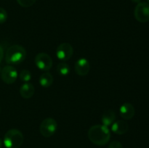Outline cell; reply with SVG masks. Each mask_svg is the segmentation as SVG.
I'll list each match as a JSON object with an SVG mask.
<instances>
[{"instance_id": "cell-1", "label": "cell", "mask_w": 149, "mask_h": 148, "mask_svg": "<svg viewBox=\"0 0 149 148\" xmlns=\"http://www.w3.org/2000/svg\"><path fill=\"white\" fill-rule=\"evenodd\" d=\"M88 138L94 145L103 146L108 144L110 140V130L104 125H95L89 129Z\"/></svg>"}, {"instance_id": "cell-2", "label": "cell", "mask_w": 149, "mask_h": 148, "mask_svg": "<svg viewBox=\"0 0 149 148\" xmlns=\"http://www.w3.org/2000/svg\"><path fill=\"white\" fill-rule=\"evenodd\" d=\"M26 57V51L20 45H13L7 49L5 54V62L9 65H18Z\"/></svg>"}, {"instance_id": "cell-3", "label": "cell", "mask_w": 149, "mask_h": 148, "mask_svg": "<svg viewBox=\"0 0 149 148\" xmlns=\"http://www.w3.org/2000/svg\"><path fill=\"white\" fill-rule=\"evenodd\" d=\"M23 142V135L18 129L7 131L4 136V145L7 148H19Z\"/></svg>"}, {"instance_id": "cell-4", "label": "cell", "mask_w": 149, "mask_h": 148, "mask_svg": "<svg viewBox=\"0 0 149 148\" xmlns=\"http://www.w3.org/2000/svg\"><path fill=\"white\" fill-rule=\"evenodd\" d=\"M58 129V123L52 118L44 119L39 126V131L44 137L49 138L54 135Z\"/></svg>"}, {"instance_id": "cell-5", "label": "cell", "mask_w": 149, "mask_h": 148, "mask_svg": "<svg viewBox=\"0 0 149 148\" xmlns=\"http://www.w3.org/2000/svg\"><path fill=\"white\" fill-rule=\"evenodd\" d=\"M35 65L41 71L47 72L52 67V59L49 55L45 52L37 54L34 59Z\"/></svg>"}, {"instance_id": "cell-6", "label": "cell", "mask_w": 149, "mask_h": 148, "mask_svg": "<svg viewBox=\"0 0 149 148\" xmlns=\"http://www.w3.org/2000/svg\"><path fill=\"white\" fill-rule=\"evenodd\" d=\"M135 18L140 23H147L149 21V4L146 2H140L134 10Z\"/></svg>"}, {"instance_id": "cell-7", "label": "cell", "mask_w": 149, "mask_h": 148, "mask_svg": "<svg viewBox=\"0 0 149 148\" xmlns=\"http://www.w3.org/2000/svg\"><path fill=\"white\" fill-rule=\"evenodd\" d=\"M74 54L73 46L69 43H62L56 49V55L58 59L62 62L70 59Z\"/></svg>"}, {"instance_id": "cell-8", "label": "cell", "mask_w": 149, "mask_h": 148, "mask_svg": "<svg viewBox=\"0 0 149 148\" xmlns=\"http://www.w3.org/2000/svg\"><path fill=\"white\" fill-rule=\"evenodd\" d=\"M1 78L7 84L15 83L17 78V72L15 68L12 65H6L1 69Z\"/></svg>"}, {"instance_id": "cell-9", "label": "cell", "mask_w": 149, "mask_h": 148, "mask_svg": "<svg viewBox=\"0 0 149 148\" xmlns=\"http://www.w3.org/2000/svg\"><path fill=\"white\" fill-rule=\"evenodd\" d=\"M74 69L77 75L84 76L88 74L90 70V64L86 58H80L76 62Z\"/></svg>"}, {"instance_id": "cell-10", "label": "cell", "mask_w": 149, "mask_h": 148, "mask_svg": "<svg viewBox=\"0 0 149 148\" xmlns=\"http://www.w3.org/2000/svg\"><path fill=\"white\" fill-rule=\"evenodd\" d=\"M119 113L124 120H130L135 115V107L130 103L125 102L119 108Z\"/></svg>"}, {"instance_id": "cell-11", "label": "cell", "mask_w": 149, "mask_h": 148, "mask_svg": "<svg viewBox=\"0 0 149 148\" xmlns=\"http://www.w3.org/2000/svg\"><path fill=\"white\" fill-rule=\"evenodd\" d=\"M128 129H129L128 123L126 121H125V120H116L111 126L112 131L119 135H122L126 133L127 132Z\"/></svg>"}, {"instance_id": "cell-12", "label": "cell", "mask_w": 149, "mask_h": 148, "mask_svg": "<svg viewBox=\"0 0 149 148\" xmlns=\"http://www.w3.org/2000/svg\"><path fill=\"white\" fill-rule=\"evenodd\" d=\"M35 88L31 83H24L20 88V94L23 98L30 99L33 96Z\"/></svg>"}, {"instance_id": "cell-13", "label": "cell", "mask_w": 149, "mask_h": 148, "mask_svg": "<svg viewBox=\"0 0 149 148\" xmlns=\"http://www.w3.org/2000/svg\"><path fill=\"white\" fill-rule=\"evenodd\" d=\"M116 119V114L112 110H107L103 113L101 117V121L103 125L106 126H109L113 124Z\"/></svg>"}, {"instance_id": "cell-14", "label": "cell", "mask_w": 149, "mask_h": 148, "mask_svg": "<svg viewBox=\"0 0 149 148\" xmlns=\"http://www.w3.org/2000/svg\"><path fill=\"white\" fill-rule=\"evenodd\" d=\"M39 83L44 88H48L51 86L53 83V76L49 72H45L39 76Z\"/></svg>"}, {"instance_id": "cell-15", "label": "cell", "mask_w": 149, "mask_h": 148, "mask_svg": "<svg viewBox=\"0 0 149 148\" xmlns=\"http://www.w3.org/2000/svg\"><path fill=\"white\" fill-rule=\"evenodd\" d=\"M70 66L68 63L65 62H60L57 65L56 71L58 73V74L63 76H65V75H68L70 73Z\"/></svg>"}, {"instance_id": "cell-16", "label": "cell", "mask_w": 149, "mask_h": 148, "mask_svg": "<svg viewBox=\"0 0 149 148\" xmlns=\"http://www.w3.org/2000/svg\"><path fill=\"white\" fill-rule=\"evenodd\" d=\"M19 78H20V79L22 81H23L24 83H28L31 79L32 75L29 70L23 69L20 71V74H19Z\"/></svg>"}, {"instance_id": "cell-17", "label": "cell", "mask_w": 149, "mask_h": 148, "mask_svg": "<svg viewBox=\"0 0 149 148\" xmlns=\"http://www.w3.org/2000/svg\"><path fill=\"white\" fill-rule=\"evenodd\" d=\"M16 1L18 3L19 5L21 6L22 7L27 8V7L33 6L36 3V0H16Z\"/></svg>"}, {"instance_id": "cell-18", "label": "cell", "mask_w": 149, "mask_h": 148, "mask_svg": "<svg viewBox=\"0 0 149 148\" xmlns=\"http://www.w3.org/2000/svg\"><path fill=\"white\" fill-rule=\"evenodd\" d=\"M7 12L4 8L0 7V24H3L7 21Z\"/></svg>"}, {"instance_id": "cell-19", "label": "cell", "mask_w": 149, "mask_h": 148, "mask_svg": "<svg viewBox=\"0 0 149 148\" xmlns=\"http://www.w3.org/2000/svg\"><path fill=\"white\" fill-rule=\"evenodd\" d=\"M109 148H123V146L119 141H113L109 144Z\"/></svg>"}, {"instance_id": "cell-20", "label": "cell", "mask_w": 149, "mask_h": 148, "mask_svg": "<svg viewBox=\"0 0 149 148\" xmlns=\"http://www.w3.org/2000/svg\"><path fill=\"white\" fill-rule=\"evenodd\" d=\"M3 57H4V50H3L2 46L0 45V62L3 59Z\"/></svg>"}, {"instance_id": "cell-21", "label": "cell", "mask_w": 149, "mask_h": 148, "mask_svg": "<svg viewBox=\"0 0 149 148\" xmlns=\"http://www.w3.org/2000/svg\"><path fill=\"white\" fill-rule=\"evenodd\" d=\"M131 1H132V2H134V3H140V2H141V0H131Z\"/></svg>"}, {"instance_id": "cell-22", "label": "cell", "mask_w": 149, "mask_h": 148, "mask_svg": "<svg viewBox=\"0 0 149 148\" xmlns=\"http://www.w3.org/2000/svg\"><path fill=\"white\" fill-rule=\"evenodd\" d=\"M1 145H2V142H1V140L0 139V148H1Z\"/></svg>"}, {"instance_id": "cell-23", "label": "cell", "mask_w": 149, "mask_h": 148, "mask_svg": "<svg viewBox=\"0 0 149 148\" xmlns=\"http://www.w3.org/2000/svg\"><path fill=\"white\" fill-rule=\"evenodd\" d=\"M1 67H0V74H1Z\"/></svg>"}, {"instance_id": "cell-24", "label": "cell", "mask_w": 149, "mask_h": 148, "mask_svg": "<svg viewBox=\"0 0 149 148\" xmlns=\"http://www.w3.org/2000/svg\"><path fill=\"white\" fill-rule=\"evenodd\" d=\"M147 1H148V3H149V0H147Z\"/></svg>"}]
</instances>
